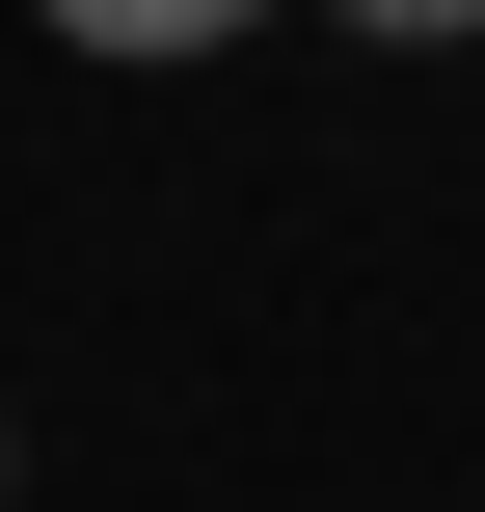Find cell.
<instances>
[{
  "label": "cell",
  "instance_id": "1",
  "mask_svg": "<svg viewBox=\"0 0 485 512\" xmlns=\"http://www.w3.org/2000/svg\"><path fill=\"white\" fill-rule=\"evenodd\" d=\"M216 27H270V0H54V54H216Z\"/></svg>",
  "mask_w": 485,
  "mask_h": 512
},
{
  "label": "cell",
  "instance_id": "2",
  "mask_svg": "<svg viewBox=\"0 0 485 512\" xmlns=\"http://www.w3.org/2000/svg\"><path fill=\"white\" fill-rule=\"evenodd\" d=\"M324 27H378V54H459V27H485V0H324Z\"/></svg>",
  "mask_w": 485,
  "mask_h": 512
},
{
  "label": "cell",
  "instance_id": "3",
  "mask_svg": "<svg viewBox=\"0 0 485 512\" xmlns=\"http://www.w3.org/2000/svg\"><path fill=\"white\" fill-rule=\"evenodd\" d=\"M0 486H27V432H0Z\"/></svg>",
  "mask_w": 485,
  "mask_h": 512
}]
</instances>
